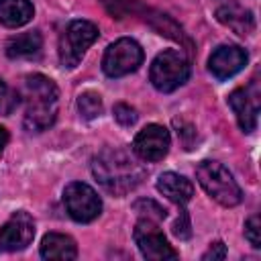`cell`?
Listing matches in <instances>:
<instances>
[{"label": "cell", "mask_w": 261, "mask_h": 261, "mask_svg": "<svg viewBox=\"0 0 261 261\" xmlns=\"http://www.w3.org/2000/svg\"><path fill=\"white\" fill-rule=\"evenodd\" d=\"M92 173L106 192L114 196H124L143 181L145 167L126 149L108 147L94 157Z\"/></svg>", "instance_id": "6da1fadb"}, {"label": "cell", "mask_w": 261, "mask_h": 261, "mask_svg": "<svg viewBox=\"0 0 261 261\" xmlns=\"http://www.w3.org/2000/svg\"><path fill=\"white\" fill-rule=\"evenodd\" d=\"M57 86L53 80L41 73L27 75L24 80V98H27V112H24V128L29 133H43L47 130L57 116Z\"/></svg>", "instance_id": "7a4b0ae2"}, {"label": "cell", "mask_w": 261, "mask_h": 261, "mask_svg": "<svg viewBox=\"0 0 261 261\" xmlns=\"http://www.w3.org/2000/svg\"><path fill=\"white\" fill-rule=\"evenodd\" d=\"M196 177L206 194L222 206H237L243 200V192L232 173L218 161H202L196 167Z\"/></svg>", "instance_id": "3957f363"}, {"label": "cell", "mask_w": 261, "mask_h": 261, "mask_svg": "<svg viewBox=\"0 0 261 261\" xmlns=\"http://www.w3.org/2000/svg\"><path fill=\"white\" fill-rule=\"evenodd\" d=\"M190 77V61L184 53L175 49L161 51L149 69V80L159 92H173L179 86H184Z\"/></svg>", "instance_id": "277c9868"}, {"label": "cell", "mask_w": 261, "mask_h": 261, "mask_svg": "<svg viewBox=\"0 0 261 261\" xmlns=\"http://www.w3.org/2000/svg\"><path fill=\"white\" fill-rule=\"evenodd\" d=\"M100 31L90 20H71L59 39V59L63 67H75L88 47L98 39Z\"/></svg>", "instance_id": "5b68a950"}, {"label": "cell", "mask_w": 261, "mask_h": 261, "mask_svg": "<svg viewBox=\"0 0 261 261\" xmlns=\"http://www.w3.org/2000/svg\"><path fill=\"white\" fill-rule=\"evenodd\" d=\"M143 63V49L133 39H118L114 41L104 57H102V69L110 77H122L126 73H133Z\"/></svg>", "instance_id": "8992f818"}, {"label": "cell", "mask_w": 261, "mask_h": 261, "mask_svg": "<svg viewBox=\"0 0 261 261\" xmlns=\"http://www.w3.org/2000/svg\"><path fill=\"white\" fill-rule=\"evenodd\" d=\"M63 204L75 222H92L102 212L100 196L84 181H71L63 190Z\"/></svg>", "instance_id": "52a82bcc"}, {"label": "cell", "mask_w": 261, "mask_h": 261, "mask_svg": "<svg viewBox=\"0 0 261 261\" xmlns=\"http://www.w3.org/2000/svg\"><path fill=\"white\" fill-rule=\"evenodd\" d=\"M133 237H135V243H137L139 251L147 259L163 261V259H175L177 257V251L167 243L165 234L161 232V228L157 226L155 220L141 218L135 226Z\"/></svg>", "instance_id": "ba28073f"}, {"label": "cell", "mask_w": 261, "mask_h": 261, "mask_svg": "<svg viewBox=\"0 0 261 261\" xmlns=\"http://www.w3.org/2000/svg\"><path fill=\"white\" fill-rule=\"evenodd\" d=\"M35 237V222L29 212L18 210L14 212L2 226H0V251H22L33 243Z\"/></svg>", "instance_id": "9c48e42d"}, {"label": "cell", "mask_w": 261, "mask_h": 261, "mask_svg": "<svg viewBox=\"0 0 261 261\" xmlns=\"http://www.w3.org/2000/svg\"><path fill=\"white\" fill-rule=\"evenodd\" d=\"M171 145L169 130L161 124H147L133 141V151L143 161H159L167 155Z\"/></svg>", "instance_id": "30bf717a"}, {"label": "cell", "mask_w": 261, "mask_h": 261, "mask_svg": "<svg viewBox=\"0 0 261 261\" xmlns=\"http://www.w3.org/2000/svg\"><path fill=\"white\" fill-rule=\"evenodd\" d=\"M228 104L239 120V126L245 133L255 130L257 118H259V90L257 84H249L247 88H237L228 96Z\"/></svg>", "instance_id": "8fae6325"}, {"label": "cell", "mask_w": 261, "mask_h": 261, "mask_svg": "<svg viewBox=\"0 0 261 261\" xmlns=\"http://www.w3.org/2000/svg\"><path fill=\"white\" fill-rule=\"evenodd\" d=\"M247 51L239 45H220L208 59V69L216 80H228L247 65Z\"/></svg>", "instance_id": "7c38bea8"}, {"label": "cell", "mask_w": 261, "mask_h": 261, "mask_svg": "<svg viewBox=\"0 0 261 261\" xmlns=\"http://www.w3.org/2000/svg\"><path fill=\"white\" fill-rule=\"evenodd\" d=\"M216 18L218 22H222L224 27H228L230 31H234L241 37H247L255 31V18L253 12L237 2H226L222 6L216 8Z\"/></svg>", "instance_id": "4fadbf2b"}, {"label": "cell", "mask_w": 261, "mask_h": 261, "mask_svg": "<svg viewBox=\"0 0 261 261\" xmlns=\"http://www.w3.org/2000/svg\"><path fill=\"white\" fill-rule=\"evenodd\" d=\"M157 190L171 202H175L177 206H186L192 196H194V186L188 177L179 175V173H173V171H167V173H161L159 179H157Z\"/></svg>", "instance_id": "5bb4252c"}, {"label": "cell", "mask_w": 261, "mask_h": 261, "mask_svg": "<svg viewBox=\"0 0 261 261\" xmlns=\"http://www.w3.org/2000/svg\"><path fill=\"white\" fill-rule=\"evenodd\" d=\"M41 257L43 259H61L69 261L77 257V245L71 237L61 232H49L41 241Z\"/></svg>", "instance_id": "9a60e30c"}, {"label": "cell", "mask_w": 261, "mask_h": 261, "mask_svg": "<svg viewBox=\"0 0 261 261\" xmlns=\"http://www.w3.org/2000/svg\"><path fill=\"white\" fill-rule=\"evenodd\" d=\"M35 14L31 0H0V22L8 29L27 24Z\"/></svg>", "instance_id": "2e32d148"}, {"label": "cell", "mask_w": 261, "mask_h": 261, "mask_svg": "<svg viewBox=\"0 0 261 261\" xmlns=\"http://www.w3.org/2000/svg\"><path fill=\"white\" fill-rule=\"evenodd\" d=\"M43 47V39L39 31H29L12 37L6 43V55L12 59H29L35 57Z\"/></svg>", "instance_id": "e0dca14e"}, {"label": "cell", "mask_w": 261, "mask_h": 261, "mask_svg": "<svg viewBox=\"0 0 261 261\" xmlns=\"http://www.w3.org/2000/svg\"><path fill=\"white\" fill-rule=\"evenodd\" d=\"M77 110L86 120H92L102 114V98L96 92H84L77 96Z\"/></svg>", "instance_id": "ac0fdd59"}, {"label": "cell", "mask_w": 261, "mask_h": 261, "mask_svg": "<svg viewBox=\"0 0 261 261\" xmlns=\"http://www.w3.org/2000/svg\"><path fill=\"white\" fill-rule=\"evenodd\" d=\"M133 208L141 218H149V220H155V222H159V220H163L167 216V210L163 206H159L155 200H149V198L137 200L133 204Z\"/></svg>", "instance_id": "d6986e66"}, {"label": "cell", "mask_w": 261, "mask_h": 261, "mask_svg": "<svg viewBox=\"0 0 261 261\" xmlns=\"http://www.w3.org/2000/svg\"><path fill=\"white\" fill-rule=\"evenodd\" d=\"M18 102H20L18 92L12 90L4 80H0V114H4V116L12 114L18 106Z\"/></svg>", "instance_id": "ffe728a7"}, {"label": "cell", "mask_w": 261, "mask_h": 261, "mask_svg": "<svg viewBox=\"0 0 261 261\" xmlns=\"http://www.w3.org/2000/svg\"><path fill=\"white\" fill-rule=\"evenodd\" d=\"M114 118H116V122L118 124H122V126H133L135 122H137V110L133 108V106H128V104H116L114 106Z\"/></svg>", "instance_id": "44dd1931"}, {"label": "cell", "mask_w": 261, "mask_h": 261, "mask_svg": "<svg viewBox=\"0 0 261 261\" xmlns=\"http://www.w3.org/2000/svg\"><path fill=\"white\" fill-rule=\"evenodd\" d=\"M259 230H261V224H259V216H251L247 222H245V239L255 247L259 249L261 247V237H259Z\"/></svg>", "instance_id": "7402d4cb"}, {"label": "cell", "mask_w": 261, "mask_h": 261, "mask_svg": "<svg viewBox=\"0 0 261 261\" xmlns=\"http://www.w3.org/2000/svg\"><path fill=\"white\" fill-rule=\"evenodd\" d=\"M173 234L179 237V239H190L192 230H190V218H188V212H186V210L179 212V218H177V222L173 224Z\"/></svg>", "instance_id": "603a6c76"}, {"label": "cell", "mask_w": 261, "mask_h": 261, "mask_svg": "<svg viewBox=\"0 0 261 261\" xmlns=\"http://www.w3.org/2000/svg\"><path fill=\"white\" fill-rule=\"evenodd\" d=\"M226 257V247H224V243H220V241H216V243H212L210 247H208V251L202 255V259L204 261H214V259H224Z\"/></svg>", "instance_id": "cb8c5ba5"}, {"label": "cell", "mask_w": 261, "mask_h": 261, "mask_svg": "<svg viewBox=\"0 0 261 261\" xmlns=\"http://www.w3.org/2000/svg\"><path fill=\"white\" fill-rule=\"evenodd\" d=\"M8 130L4 128V126H0V155H2V151H4V147L8 145Z\"/></svg>", "instance_id": "d4e9b609"}]
</instances>
